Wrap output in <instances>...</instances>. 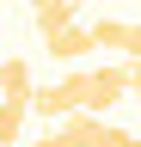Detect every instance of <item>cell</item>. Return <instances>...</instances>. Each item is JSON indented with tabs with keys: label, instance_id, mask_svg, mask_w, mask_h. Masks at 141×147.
<instances>
[{
	"label": "cell",
	"instance_id": "ba28073f",
	"mask_svg": "<svg viewBox=\"0 0 141 147\" xmlns=\"http://www.w3.org/2000/svg\"><path fill=\"white\" fill-rule=\"evenodd\" d=\"M123 18H98V25H86V37H92V49H123Z\"/></svg>",
	"mask_w": 141,
	"mask_h": 147
},
{
	"label": "cell",
	"instance_id": "9c48e42d",
	"mask_svg": "<svg viewBox=\"0 0 141 147\" xmlns=\"http://www.w3.org/2000/svg\"><path fill=\"white\" fill-rule=\"evenodd\" d=\"M135 135L129 129H117V123H98V135H92V147H129Z\"/></svg>",
	"mask_w": 141,
	"mask_h": 147
},
{
	"label": "cell",
	"instance_id": "6da1fadb",
	"mask_svg": "<svg viewBox=\"0 0 141 147\" xmlns=\"http://www.w3.org/2000/svg\"><path fill=\"white\" fill-rule=\"evenodd\" d=\"M129 98V61H111V67H86V104L80 110H92V117H104L111 104Z\"/></svg>",
	"mask_w": 141,
	"mask_h": 147
},
{
	"label": "cell",
	"instance_id": "52a82bcc",
	"mask_svg": "<svg viewBox=\"0 0 141 147\" xmlns=\"http://www.w3.org/2000/svg\"><path fill=\"white\" fill-rule=\"evenodd\" d=\"M74 12H80V0H49V6H37V31H61V25H74Z\"/></svg>",
	"mask_w": 141,
	"mask_h": 147
},
{
	"label": "cell",
	"instance_id": "5bb4252c",
	"mask_svg": "<svg viewBox=\"0 0 141 147\" xmlns=\"http://www.w3.org/2000/svg\"><path fill=\"white\" fill-rule=\"evenodd\" d=\"M0 61H6V55H0Z\"/></svg>",
	"mask_w": 141,
	"mask_h": 147
},
{
	"label": "cell",
	"instance_id": "7a4b0ae2",
	"mask_svg": "<svg viewBox=\"0 0 141 147\" xmlns=\"http://www.w3.org/2000/svg\"><path fill=\"white\" fill-rule=\"evenodd\" d=\"M80 104H86V67H74L55 86H31V110H43V117H67Z\"/></svg>",
	"mask_w": 141,
	"mask_h": 147
},
{
	"label": "cell",
	"instance_id": "5b68a950",
	"mask_svg": "<svg viewBox=\"0 0 141 147\" xmlns=\"http://www.w3.org/2000/svg\"><path fill=\"white\" fill-rule=\"evenodd\" d=\"M98 123H104V117H92V110H67L55 135H61L67 147H92V135H98Z\"/></svg>",
	"mask_w": 141,
	"mask_h": 147
},
{
	"label": "cell",
	"instance_id": "30bf717a",
	"mask_svg": "<svg viewBox=\"0 0 141 147\" xmlns=\"http://www.w3.org/2000/svg\"><path fill=\"white\" fill-rule=\"evenodd\" d=\"M123 55H129V61H141V25L123 31Z\"/></svg>",
	"mask_w": 141,
	"mask_h": 147
},
{
	"label": "cell",
	"instance_id": "8992f818",
	"mask_svg": "<svg viewBox=\"0 0 141 147\" xmlns=\"http://www.w3.org/2000/svg\"><path fill=\"white\" fill-rule=\"evenodd\" d=\"M25 117H31V104H19V98H0V147H19Z\"/></svg>",
	"mask_w": 141,
	"mask_h": 147
},
{
	"label": "cell",
	"instance_id": "277c9868",
	"mask_svg": "<svg viewBox=\"0 0 141 147\" xmlns=\"http://www.w3.org/2000/svg\"><path fill=\"white\" fill-rule=\"evenodd\" d=\"M0 98H19V104H31V67L19 61V55H6V61H0Z\"/></svg>",
	"mask_w": 141,
	"mask_h": 147
},
{
	"label": "cell",
	"instance_id": "3957f363",
	"mask_svg": "<svg viewBox=\"0 0 141 147\" xmlns=\"http://www.w3.org/2000/svg\"><path fill=\"white\" fill-rule=\"evenodd\" d=\"M43 49L55 55V61H80V55L92 49V37H86L80 25H61V31H49V37H43Z\"/></svg>",
	"mask_w": 141,
	"mask_h": 147
},
{
	"label": "cell",
	"instance_id": "7c38bea8",
	"mask_svg": "<svg viewBox=\"0 0 141 147\" xmlns=\"http://www.w3.org/2000/svg\"><path fill=\"white\" fill-rule=\"evenodd\" d=\"M31 6H49V0H31Z\"/></svg>",
	"mask_w": 141,
	"mask_h": 147
},
{
	"label": "cell",
	"instance_id": "4fadbf2b",
	"mask_svg": "<svg viewBox=\"0 0 141 147\" xmlns=\"http://www.w3.org/2000/svg\"><path fill=\"white\" fill-rule=\"evenodd\" d=\"M129 147H141V141H129Z\"/></svg>",
	"mask_w": 141,
	"mask_h": 147
},
{
	"label": "cell",
	"instance_id": "8fae6325",
	"mask_svg": "<svg viewBox=\"0 0 141 147\" xmlns=\"http://www.w3.org/2000/svg\"><path fill=\"white\" fill-rule=\"evenodd\" d=\"M129 61V55H123ZM129 92H135V104H141V61H129Z\"/></svg>",
	"mask_w": 141,
	"mask_h": 147
}]
</instances>
